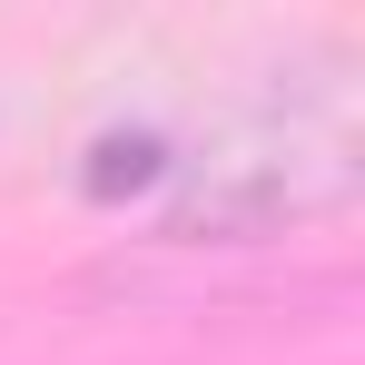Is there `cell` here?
<instances>
[{"label":"cell","instance_id":"6da1fadb","mask_svg":"<svg viewBox=\"0 0 365 365\" xmlns=\"http://www.w3.org/2000/svg\"><path fill=\"white\" fill-rule=\"evenodd\" d=\"M346 148H326V138H237V148H207V158H187L178 197H168V237H277V227H306V217H326V207H346Z\"/></svg>","mask_w":365,"mask_h":365}]
</instances>
